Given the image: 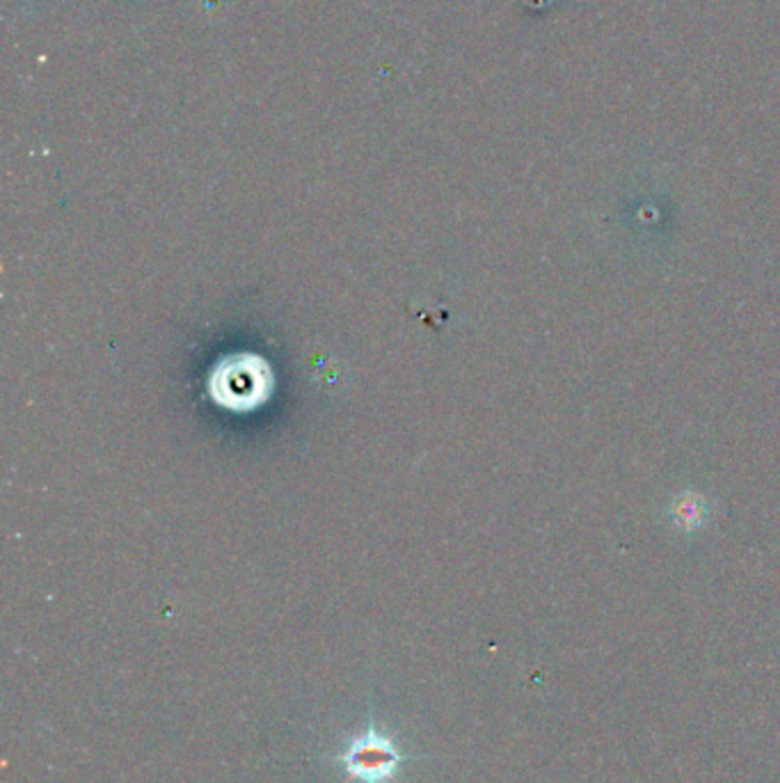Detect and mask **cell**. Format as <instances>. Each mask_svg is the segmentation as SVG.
<instances>
[{
    "mask_svg": "<svg viewBox=\"0 0 780 783\" xmlns=\"http://www.w3.org/2000/svg\"><path fill=\"white\" fill-rule=\"evenodd\" d=\"M412 758L414 756L403 754L396 747L394 738L382 733L373 719H369L364 731L346 742L341 754L334 756V760L341 763L348 777L355 778L357 783H391L399 777L405 760Z\"/></svg>",
    "mask_w": 780,
    "mask_h": 783,
    "instance_id": "1",
    "label": "cell"
}]
</instances>
